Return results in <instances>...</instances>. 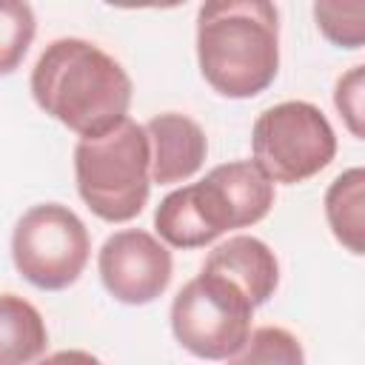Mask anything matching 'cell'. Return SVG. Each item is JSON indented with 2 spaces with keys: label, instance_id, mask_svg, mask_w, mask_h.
<instances>
[{
  "label": "cell",
  "instance_id": "obj_10",
  "mask_svg": "<svg viewBox=\"0 0 365 365\" xmlns=\"http://www.w3.org/2000/svg\"><path fill=\"white\" fill-rule=\"evenodd\" d=\"M202 271L231 279L254 308L265 305L279 285V262L274 251L259 237L248 234H237L214 245L202 262Z\"/></svg>",
  "mask_w": 365,
  "mask_h": 365
},
{
  "label": "cell",
  "instance_id": "obj_3",
  "mask_svg": "<svg viewBox=\"0 0 365 365\" xmlns=\"http://www.w3.org/2000/svg\"><path fill=\"white\" fill-rule=\"evenodd\" d=\"M80 200L106 222L134 220L151 194V148L145 128L131 117L74 145Z\"/></svg>",
  "mask_w": 365,
  "mask_h": 365
},
{
  "label": "cell",
  "instance_id": "obj_16",
  "mask_svg": "<svg viewBox=\"0 0 365 365\" xmlns=\"http://www.w3.org/2000/svg\"><path fill=\"white\" fill-rule=\"evenodd\" d=\"M362 100H365V66H351L334 86V106L356 140L365 137V103Z\"/></svg>",
  "mask_w": 365,
  "mask_h": 365
},
{
  "label": "cell",
  "instance_id": "obj_8",
  "mask_svg": "<svg viewBox=\"0 0 365 365\" xmlns=\"http://www.w3.org/2000/svg\"><path fill=\"white\" fill-rule=\"evenodd\" d=\"M97 271L103 288L123 305H148L165 294L171 282V251L143 228L114 231L100 254Z\"/></svg>",
  "mask_w": 365,
  "mask_h": 365
},
{
  "label": "cell",
  "instance_id": "obj_11",
  "mask_svg": "<svg viewBox=\"0 0 365 365\" xmlns=\"http://www.w3.org/2000/svg\"><path fill=\"white\" fill-rule=\"evenodd\" d=\"M46 351L43 314L20 294H0V365H40Z\"/></svg>",
  "mask_w": 365,
  "mask_h": 365
},
{
  "label": "cell",
  "instance_id": "obj_2",
  "mask_svg": "<svg viewBox=\"0 0 365 365\" xmlns=\"http://www.w3.org/2000/svg\"><path fill=\"white\" fill-rule=\"evenodd\" d=\"M197 63L228 97L262 94L279 71V11L268 0H214L197 11Z\"/></svg>",
  "mask_w": 365,
  "mask_h": 365
},
{
  "label": "cell",
  "instance_id": "obj_4",
  "mask_svg": "<svg viewBox=\"0 0 365 365\" xmlns=\"http://www.w3.org/2000/svg\"><path fill=\"white\" fill-rule=\"evenodd\" d=\"M254 165L282 185L319 174L336 154V134L328 117L308 100H285L265 108L251 131Z\"/></svg>",
  "mask_w": 365,
  "mask_h": 365
},
{
  "label": "cell",
  "instance_id": "obj_7",
  "mask_svg": "<svg viewBox=\"0 0 365 365\" xmlns=\"http://www.w3.org/2000/svg\"><path fill=\"white\" fill-rule=\"evenodd\" d=\"M185 194L211 240L234 228H248L274 208V182L251 160L211 168L200 182L185 185Z\"/></svg>",
  "mask_w": 365,
  "mask_h": 365
},
{
  "label": "cell",
  "instance_id": "obj_17",
  "mask_svg": "<svg viewBox=\"0 0 365 365\" xmlns=\"http://www.w3.org/2000/svg\"><path fill=\"white\" fill-rule=\"evenodd\" d=\"M40 365H103L94 354L80 351V348H68V351H57L51 356H46Z\"/></svg>",
  "mask_w": 365,
  "mask_h": 365
},
{
  "label": "cell",
  "instance_id": "obj_12",
  "mask_svg": "<svg viewBox=\"0 0 365 365\" xmlns=\"http://www.w3.org/2000/svg\"><path fill=\"white\" fill-rule=\"evenodd\" d=\"M325 220L336 242H342L351 254L365 251V171L348 168L342 171L325 191Z\"/></svg>",
  "mask_w": 365,
  "mask_h": 365
},
{
  "label": "cell",
  "instance_id": "obj_14",
  "mask_svg": "<svg viewBox=\"0 0 365 365\" xmlns=\"http://www.w3.org/2000/svg\"><path fill=\"white\" fill-rule=\"evenodd\" d=\"M314 20L328 43L339 48H362L365 43V3L362 0L314 3Z\"/></svg>",
  "mask_w": 365,
  "mask_h": 365
},
{
  "label": "cell",
  "instance_id": "obj_15",
  "mask_svg": "<svg viewBox=\"0 0 365 365\" xmlns=\"http://www.w3.org/2000/svg\"><path fill=\"white\" fill-rule=\"evenodd\" d=\"M37 34L34 9L20 0H0V74H11Z\"/></svg>",
  "mask_w": 365,
  "mask_h": 365
},
{
  "label": "cell",
  "instance_id": "obj_5",
  "mask_svg": "<svg viewBox=\"0 0 365 365\" xmlns=\"http://www.w3.org/2000/svg\"><path fill=\"white\" fill-rule=\"evenodd\" d=\"M254 305L225 277L200 271L171 302L174 339L200 359L234 356L251 334Z\"/></svg>",
  "mask_w": 365,
  "mask_h": 365
},
{
  "label": "cell",
  "instance_id": "obj_1",
  "mask_svg": "<svg viewBox=\"0 0 365 365\" xmlns=\"http://www.w3.org/2000/svg\"><path fill=\"white\" fill-rule=\"evenodd\" d=\"M131 91L125 68L83 37L51 40L31 68L34 103L80 140L125 120Z\"/></svg>",
  "mask_w": 365,
  "mask_h": 365
},
{
  "label": "cell",
  "instance_id": "obj_9",
  "mask_svg": "<svg viewBox=\"0 0 365 365\" xmlns=\"http://www.w3.org/2000/svg\"><path fill=\"white\" fill-rule=\"evenodd\" d=\"M143 128L151 148V182L157 185L185 182L202 168L208 154V140L197 120L180 111H165L151 117Z\"/></svg>",
  "mask_w": 365,
  "mask_h": 365
},
{
  "label": "cell",
  "instance_id": "obj_13",
  "mask_svg": "<svg viewBox=\"0 0 365 365\" xmlns=\"http://www.w3.org/2000/svg\"><path fill=\"white\" fill-rule=\"evenodd\" d=\"M228 365H305V351L288 328L259 325L248 334L245 345L228 356Z\"/></svg>",
  "mask_w": 365,
  "mask_h": 365
},
{
  "label": "cell",
  "instance_id": "obj_6",
  "mask_svg": "<svg viewBox=\"0 0 365 365\" xmlns=\"http://www.w3.org/2000/svg\"><path fill=\"white\" fill-rule=\"evenodd\" d=\"M91 237L83 220L60 202H40L23 211L11 231V262L40 291L74 285L88 262Z\"/></svg>",
  "mask_w": 365,
  "mask_h": 365
}]
</instances>
